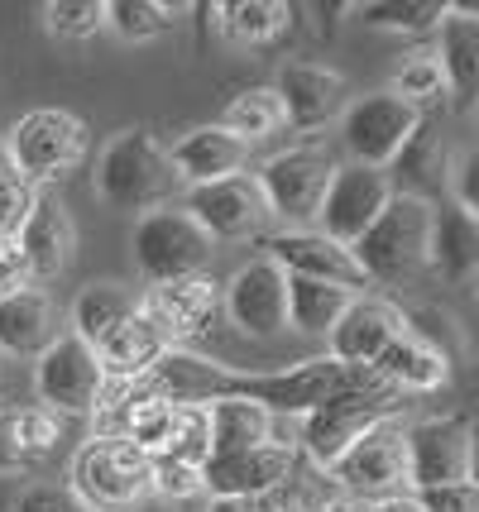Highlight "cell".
Wrapping results in <instances>:
<instances>
[{
    "label": "cell",
    "instance_id": "obj_1",
    "mask_svg": "<svg viewBox=\"0 0 479 512\" xmlns=\"http://www.w3.org/2000/svg\"><path fill=\"white\" fill-rule=\"evenodd\" d=\"M365 369H345L331 355H312L302 364L274 369V374H250V369H226L221 364V379H216V402L221 398H240L264 407L269 417H307L312 407H321L326 398H336L341 388L360 379Z\"/></svg>",
    "mask_w": 479,
    "mask_h": 512
},
{
    "label": "cell",
    "instance_id": "obj_2",
    "mask_svg": "<svg viewBox=\"0 0 479 512\" xmlns=\"http://www.w3.org/2000/svg\"><path fill=\"white\" fill-rule=\"evenodd\" d=\"M427 235H432V201L417 192H393L379 221L350 245L365 283L398 288L427 268Z\"/></svg>",
    "mask_w": 479,
    "mask_h": 512
},
{
    "label": "cell",
    "instance_id": "obj_3",
    "mask_svg": "<svg viewBox=\"0 0 479 512\" xmlns=\"http://www.w3.org/2000/svg\"><path fill=\"white\" fill-rule=\"evenodd\" d=\"M178 187L168 149L149 130H120L96 154V197L111 211H159Z\"/></svg>",
    "mask_w": 479,
    "mask_h": 512
},
{
    "label": "cell",
    "instance_id": "obj_4",
    "mask_svg": "<svg viewBox=\"0 0 479 512\" xmlns=\"http://www.w3.org/2000/svg\"><path fill=\"white\" fill-rule=\"evenodd\" d=\"M398 402H403V393H393L374 369H365L350 388H341L336 398H326L321 407H312L302 417V450H307V460L317 469H331L369 426L398 417Z\"/></svg>",
    "mask_w": 479,
    "mask_h": 512
},
{
    "label": "cell",
    "instance_id": "obj_5",
    "mask_svg": "<svg viewBox=\"0 0 479 512\" xmlns=\"http://www.w3.org/2000/svg\"><path fill=\"white\" fill-rule=\"evenodd\" d=\"M82 158H87V125H82V115L63 111V106L24 111L5 134V163L29 187L68 178Z\"/></svg>",
    "mask_w": 479,
    "mask_h": 512
},
{
    "label": "cell",
    "instance_id": "obj_6",
    "mask_svg": "<svg viewBox=\"0 0 479 512\" xmlns=\"http://www.w3.org/2000/svg\"><path fill=\"white\" fill-rule=\"evenodd\" d=\"M336 154L331 149H317V144H297V149H283V154L264 158L259 173H254V187L269 206V216L288 221L293 230H312L321 211V197L336 178Z\"/></svg>",
    "mask_w": 479,
    "mask_h": 512
},
{
    "label": "cell",
    "instance_id": "obj_7",
    "mask_svg": "<svg viewBox=\"0 0 479 512\" xmlns=\"http://www.w3.org/2000/svg\"><path fill=\"white\" fill-rule=\"evenodd\" d=\"M130 249H135V268L163 288V283H178V278H197L211 264V235L187 216L183 206H159V211H144L135 221V235H130Z\"/></svg>",
    "mask_w": 479,
    "mask_h": 512
},
{
    "label": "cell",
    "instance_id": "obj_8",
    "mask_svg": "<svg viewBox=\"0 0 479 512\" xmlns=\"http://www.w3.org/2000/svg\"><path fill=\"white\" fill-rule=\"evenodd\" d=\"M72 493L92 512H130L149 493V455L130 441L96 436L72 455Z\"/></svg>",
    "mask_w": 479,
    "mask_h": 512
},
{
    "label": "cell",
    "instance_id": "obj_9",
    "mask_svg": "<svg viewBox=\"0 0 479 512\" xmlns=\"http://www.w3.org/2000/svg\"><path fill=\"white\" fill-rule=\"evenodd\" d=\"M34 393H39V407L53 412L58 422L63 417H92V412H101L106 374H101L96 350L82 345L77 335H53L48 350L34 359Z\"/></svg>",
    "mask_w": 479,
    "mask_h": 512
},
{
    "label": "cell",
    "instance_id": "obj_10",
    "mask_svg": "<svg viewBox=\"0 0 479 512\" xmlns=\"http://www.w3.org/2000/svg\"><path fill=\"white\" fill-rule=\"evenodd\" d=\"M422 130V111L398 101L393 91H369L355 96L341 111V144L350 163L360 168H393V158L408 149V139Z\"/></svg>",
    "mask_w": 479,
    "mask_h": 512
},
{
    "label": "cell",
    "instance_id": "obj_11",
    "mask_svg": "<svg viewBox=\"0 0 479 512\" xmlns=\"http://www.w3.org/2000/svg\"><path fill=\"white\" fill-rule=\"evenodd\" d=\"M403 455H408V484L441 489V484H470L475 479V426L465 412L451 417H422L403 426Z\"/></svg>",
    "mask_w": 479,
    "mask_h": 512
},
{
    "label": "cell",
    "instance_id": "obj_12",
    "mask_svg": "<svg viewBox=\"0 0 479 512\" xmlns=\"http://www.w3.org/2000/svg\"><path fill=\"white\" fill-rule=\"evenodd\" d=\"M326 479L341 484L345 498H393V493L408 489V455H403V422L388 417V422L369 426L355 446L345 450L336 465L326 469Z\"/></svg>",
    "mask_w": 479,
    "mask_h": 512
},
{
    "label": "cell",
    "instance_id": "obj_13",
    "mask_svg": "<svg viewBox=\"0 0 479 512\" xmlns=\"http://www.w3.org/2000/svg\"><path fill=\"white\" fill-rule=\"evenodd\" d=\"M388 197H393L388 173L360 168V163H341L336 178H331V187H326V197H321L317 230L326 240H336L341 249H350L369 225L379 221V211L388 206Z\"/></svg>",
    "mask_w": 479,
    "mask_h": 512
},
{
    "label": "cell",
    "instance_id": "obj_14",
    "mask_svg": "<svg viewBox=\"0 0 479 512\" xmlns=\"http://www.w3.org/2000/svg\"><path fill=\"white\" fill-rule=\"evenodd\" d=\"M221 307L226 316L254 340L288 331V273L269 259H250L221 283Z\"/></svg>",
    "mask_w": 479,
    "mask_h": 512
},
{
    "label": "cell",
    "instance_id": "obj_15",
    "mask_svg": "<svg viewBox=\"0 0 479 512\" xmlns=\"http://www.w3.org/2000/svg\"><path fill=\"white\" fill-rule=\"evenodd\" d=\"M183 211L211 235V245H216V240H250V235H259L264 221H269V206H264V197H259V187H254L250 173L206 182V187H187Z\"/></svg>",
    "mask_w": 479,
    "mask_h": 512
},
{
    "label": "cell",
    "instance_id": "obj_16",
    "mask_svg": "<svg viewBox=\"0 0 479 512\" xmlns=\"http://www.w3.org/2000/svg\"><path fill=\"white\" fill-rule=\"evenodd\" d=\"M297 469V450L283 441H264L254 450H235V455H211L202 465V493L216 498H264L274 493L288 474Z\"/></svg>",
    "mask_w": 479,
    "mask_h": 512
},
{
    "label": "cell",
    "instance_id": "obj_17",
    "mask_svg": "<svg viewBox=\"0 0 479 512\" xmlns=\"http://www.w3.org/2000/svg\"><path fill=\"white\" fill-rule=\"evenodd\" d=\"M403 331H408V316L398 312L393 302L360 292L345 307L341 321L331 326V335H326V355L336 364H345V369H374V359L384 355Z\"/></svg>",
    "mask_w": 479,
    "mask_h": 512
},
{
    "label": "cell",
    "instance_id": "obj_18",
    "mask_svg": "<svg viewBox=\"0 0 479 512\" xmlns=\"http://www.w3.org/2000/svg\"><path fill=\"white\" fill-rule=\"evenodd\" d=\"M10 245L24 254V264H29V273H34V283L58 278V273L72 264V249H77V230H72L68 206L53 197V192L34 187L29 211H24V221L15 225Z\"/></svg>",
    "mask_w": 479,
    "mask_h": 512
},
{
    "label": "cell",
    "instance_id": "obj_19",
    "mask_svg": "<svg viewBox=\"0 0 479 512\" xmlns=\"http://www.w3.org/2000/svg\"><path fill=\"white\" fill-rule=\"evenodd\" d=\"M264 259L278 264L288 278H312V283H331V288H345V292H360L369 288L355 254L341 249L336 240H326L321 230H283V235H269L264 240Z\"/></svg>",
    "mask_w": 479,
    "mask_h": 512
},
{
    "label": "cell",
    "instance_id": "obj_20",
    "mask_svg": "<svg viewBox=\"0 0 479 512\" xmlns=\"http://www.w3.org/2000/svg\"><path fill=\"white\" fill-rule=\"evenodd\" d=\"M274 96L283 106V125H297V130H317V125H331L341 120V111L350 106V82L331 67L317 63H283L278 67Z\"/></svg>",
    "mask_w": 479,
    "mask_h": 512
},
{
    "label": "cell",
    "instance_id": "obj_21",
    "mask_svg": "<svg viewBox=\"0 0 479 512\" xmlns=\"http://www.w3.org/2000/svg\"><path fill=\"white\" fill-rule=\"evenodd\" d=\"M139 307H144L149 321L163 331V340L178 350L183 340L202 335L206 326L216 321V312H221V283L206 278V273H197V278H178V283L154 288V297L139 302Z\"/></svg>",
    "mask_w": 479,
    "mask_h": 512
},
{
    "label": "cell",
    "instance_id": "obj_22",
    "mask_svg": "<svg viewBox=\"0 0 479 512\" xmlns=\"http://www.w3.org/2000/svg\"><path fill=\"white\" fill-rule=\"evenodd\" d=\"M168 163H173L178 182L206 187V182H221V178H240L245 163H250V144L235 139L230 130H221V125H197V130H187L168 149Z\"/></svg>",
    "mask_w": 479,
    "mask_h": 512
},
{
    "label": "cell",
    "instance_id": "obj_23",
    "mask_svg": "<svg viewBox=\"0 0 479 512\" xmlns=\"http://www.w3.org/2000/svg\"><path fill=\"white\" fill-rule=\"evenodd\" d=\"M163 350H173L168 340H163V331L149 321V312L144 307H135V316L130 321H120L101 345H96V359H101V374H106V383L120 379V383H139L154 364L163 359Z\"/></svg>",
    "mask_w": 479,
    "mask_h": 512
},
{
    "label": "cell",
    "instance_id": "obj_24",
    "mask_svg": "<svg viewBox=\"0 0 479 512\" xmlns=\"http://www.w3.org/2000/svg\"><path fill=\"white\" fill-rule=\"evenodd\" d=\"M374 374L393 393H436V388L451 383V359H446V350H436L432 340L403 331L384 355L374 359Z\"/></svg>",
    "mask_w": 479,
    "mask_h": 512
},
{
    "label": "cell",
    "instance_id": "obj_25",
    "mask_svg": "<svg viewBox=\"0 0 479 512\" xmlns=\"http://www.w3.org/2000/svg\"><path fill=\"white\" fill-rule=\"evenodd\" d=\"M427 268L446 278L451 288H465L479 268V225L460 206L432 211V235H427Z\"/></svg>",
    "mask_w": 479,
    "mask_h": 512
},
{
    "label": "cell",
    "instance_id": "obj_26",
    "mask_svg": "<svg viewBox=\"0 0 479 512\" xmlns=\"http://www.w3.org/2000/svg\"><path fill=\"white\" fill-rule=\"evenodd\" d=\"M53 302L48 292L24 288L15 297H0V355L39 359L53 340Z\"/></svg>",
    "mask_w": 479,
    "mask_h": 512
},
{
    "label": "cell",
    "instance_id": "obj_27",
    "mask_svg": "<svg viewBox=\"0 0 479 512\" xmlns=\"http://www.w3.org/2000/svg\"><path fill=\"white\" fill-rule=\"evenodd\" d=\"M446 87L460 106H470L479 87V20L470 5H451V15L441 20V48L432 53Z\"/></svg>",
    "mask_w": 479,
    "mask_h": 512
},
{
    "label": "cell",
    "instance_id": "obj_28",
    "mask_svg": "<svg viewBox=\"0 0 479 512\" xmlns=\"http://www.w3.org/2000/svg\"><path fill=\"white\" fill-rule=\"evenodd\" d=\"M139 307V297L125 283H111V278H101V283H87V288L77 292V302H72V331L82 345H101L106 335L120 326V321H130Z\"/></svg>",
    "mask_w": 479,
    "mask_h": 512
},
{
    "label": "cell",
    "instance_id": "obj_29",
    "mask_svg": "<svg viewBox=\"0 0 479 512\" xmlns=\"http://www.w3.org/2000/svg\"><path fill=\"white\" fill-rule=\"evenodd\" d=\"M274 436V417L254 402L240 398H221L206 407V441L211 455H235V450H254Z\"/></svg>",
    "mask_w": 479,
    "mask_h": 512
},
{
    "label": "cell",
    "instance_id": "obj_30",
    "mask_svg": "<svg viewBox=\"0 0 479 512\" xmlns=\"http://www.w3.org/2000/svg\"><path fill=\"white\" fill-rule=\"evenodd\" d=\"M360 292L331 288V283H312V278H288V326L297 335H317L326 340L331 326L345 316V307L355 302Z\"/></svg>",
    "mask_w": 479,
    "mask_h": 512
},
{
    "label": "cell",
    "instance_id": "obj_31",
    "mask_svg": "<svg viewBox=\"0 0 479 512\" xmlns=\"http://www.w3.org/2000/svg\"><path fill=\"white\" fill-rule=\"evenodd\" d=\"M211 15H221L226 39L250 44V48L278 39L288 29V20H293V10L278 5V0H226V5H211Z\"/></svg>",
    "mask_w": 479,
    "mask_h": 512
},
{
    "label": "cell",
    "instance_id": "obj_32",
    "mask_svg": "<svg viewBox=\"0 0 479 512\" xmlns=\"http://www.w3.org/2000/svg\"><path fill=\"white\" fill-rule=\"evenodd\" d=\"M355 15L369 29H388V34H432L451 15V5L446 0H369V5H355Z\"/></svg>",
    "mask_w": 479,
    "mask_h": 512
},
{
    "label": "cell",
    "instance_id": "obj_33",
    "mask_svg": "<svg viewBox=\"0 0 479 512\" xmlns=\"http://www.w3.org/2000/svg\"><path fill=\"white\" fill-rule=\"evenodd\" d=\"M183 15V5H159V0H111L106 5V29L125 44H149L163 39L173 20Z\"/></svg>",
    "mask_w": 479,
    "mask_h": 512
},
{
    "label": "cell",
    "instance_id": "obj_34",
    "mask_svg": "<svg viewBox=\"0 0 479 512\" xmlns=\"http://www.w3.org/2000/svg\"><path fill=\"white\" fill-rule=\"evenodd\" d=\"M221 130H230L235 139H269L274 130H283V106H278L274 87H250L240 91L235 101L226 106V120H221Z\"/></svg>",
    "mask_w": 479,
    "mask_h": 512
},
{
    "label": "cell",
    "instance_id": "obj_35",
    "mask_svg": "<svg viewBox=\"0 0 479 512\" xmlns=\"http://www.w3.org/2000/svg\"><path fill=\"white\" fill-rule=\"evenodd\" d=\"M39 15L53 39H92L106 29V0H48Z\"/></svg>",
    "mask_w": 479,
    "mask_h": 512
},
{
    "label": "cell",
    "instance_id": "obj_36",
    "mask_svg": "<svg viewBox=\"0 0 479 512\" xmlns=\"http://www.w3.org/2000/svg\"><path fill=\"white\" fill-rule=\"evenodd\" d=\"M441 91H446V77H441V67H436L432 53H417V58L403 63V72L393 77V96L417 106V111H422V101H436Z\"/></svg>",
    "mask_w": 479,
    "mask_h": 512
},
{
    "label": "cell",
    "instance_id": "obj_37",
    "mask_svg": "<svg viewBox=\"0 0 479 512\" xmlns=\"http://www.w3.org/2000/svg\"><path fill=\"white\" fill-rule=\"evenodd\" d=\"M149 493H163L173 503L202 498V469L183 465V460H168V455H154L149 460Z\"/></svg>",
    "mask_w": 479,
    "mask_h": 512
},
{
    "label": "cell",
    "instance_id": "obj_38",
    "mask_svg": "<svg viewBox=\"0 0 479 512\" xmlns=\"http://www.w3.org/2000/svg\"><path fill=\"white\" fill-rule=\"evenodd\" d=\"M15 431H20V446L29 460L53 455L58 441H63V422H58L53 412H44V407H24V412H15Z\"/></svg>",
    "mask_w": 479,
    "mask_h": 512
},
{
    "label": "cell",
    "instance_id": "obj_39",
    "mask_svg": "<svg viewBox=\"0 0 479 512\" xmlns=\"http://www.w3.org/2000/svg\"><path fill=\"white\" fill-rule=\"evenodd\" d=\"M417 512H479V489L470 484H441V489H417L412 493Z\"/></svg>",
    "mask_w": 479,
    "mask_h": 512
},
{
    "label": "cell",
    "instance_id": "obj_40",
    "mask_svg": "<svg viewBox=\"0 0 479 512\" xmlns=\"http://www.w3.org/2000/svg\"><path fill=\"white\" fill-rule=\"evenodd\" d=\"M10 512H82V508L72 503V493L53 489V484H34V489H24L20 498H15Z\"/></svg>",
    "mask_w": 479,
    "mask_h": 512
},
{
    "label": "cell",
    "instance_id": "obj_41",
    "mask_svg": "<svg viewBox=\"0 0 479 512\" xmlns=\"http://www.w3.org/2000/svg\"><path fill=\"white\" fill-rule=\"evenodd\" d=\"M34 288V273H29V264H24V254L10 240L0 245V297H15V292Z\"/></svg>",
    "mask_w": 479,
    "mask_h": 512
},
{
    "label": "cell",
    "instance_id": "obj_42",
    "mask_svg": "<svg viewBox=\"0 0 479 512\" xmlns=\"http://www.w3.org/2000/svg\"><path fill=\"white\" fill-rule=\"evenodd\" d=\"M34 460L24 455L20 446V431H15V412H0V474H20Z\"/></svg>",
    "mask_w": 479,
    "mask_h": 512
},
{
    "label": "cell",
    "instance_id": "obj_43",
    "mask_svg": "<svg viewBox=\"0 0 479 512\" xmlns=\"http://www.w3.org/2000/svg\"><path fill=\"white\" fill-rule=\"evenodd\" d=\"M451 187H456V206L465 216L479 211V192H475V149H465L456 158V173H451Z\"/></svg>",
    "mask_w": 479,
    "mask_h": 512
},
{
    "label": "cell",
    "instance_id": "obj_44",
    "mask_svg": "<svg viewBox=\"0 0 479 512\" xmlns=\"http://www.w3.org/2000/svg\"><path fill=\"white\" fill-rule=\"evenodd\" d=\"M211 512H288L278 503L274 493H264V498H216Z\"/></svg>",
    "mask_w": 479,
    "mask_h": 512
},
{
    "label": "cell",
    "instance_id": "obj_45",
    "mask_svg": "<svg viewBox=\"0 0 479 512\" xmlns=\"http://www.w3.org/2000/svg\"><path fill=\"white\" fill-rule=\"evenodd\" d=\"M369 512H417V503H412V493H393V498L369 503Z\"/></svg>",
    "mask_w": 479,
    "mask_h": 512
},
{
    "label": "cell",
    "instance_id": "obj_46",
    "mask_svg": "<svg viewBox=\"0 0 479 512\" xmlns=\"http://www.w3.org/2000/svg\"><path fill=\"white\" fill-rule=\"evenodd\" d=\"M321 512H369V503H360V498H326V503H321Z\"/></svg>",
    "mask_w": 479,
    "mask_h": 512
}]
</instances>
